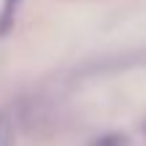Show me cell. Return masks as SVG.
<instances>
[{"label": "cell", "mask_w": 146, "mask_h": 146, "mask_svg": "<svg viewBox=\"0 0 146 146\" xmlns=\"http://www.w3.org/2000/svg\"><path fill=\"white\" fill-rule=\"evenodd\" d=\"M0 146H14V133H11V125L3 114H0Z\"/></svg>", "instance_id": "2"}, {"label": "cell", "mask_w": 146, "mask_h": 146, "mask_svg": "<svg viewBox=\"0 0 146 146\" xmlns=\"http://www.w3.org/2000/svg\"><path fill=\"white\" fill-rule=\"evenodd\" d=\"M19 3H22V0H3V8H0V35H5V33L14 27Z\"/></svg>", "instance_id": "1"}]
</instances>
